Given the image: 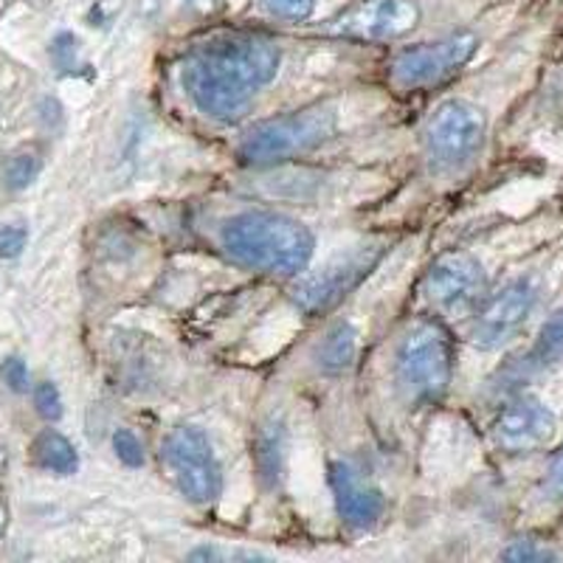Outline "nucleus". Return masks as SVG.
I'll return each instance as SVG.
<instances>
[{
  "label": "nucleus",
  "instance_id": "nucleus-2",
  "mask_svg": "<svg viewBox=\"0 0 563 563\" xmlns=\"http://www.w3.org/2000/svg\"><path fill=\"white\" fill-rule=\"evenodd\" d=\"M220 243L234 263L263 274H301L316 254L313 231L279 211H240L223 223Z\"/></svg>",
  "mask_w": 563,
  "mask_h": 563
},
{
  "label": "nucleus",
  "instance_id": "nucleus-13",
  "mask_svg": "<svg viewBox=\"0 0 563 563\" xmlns=\"http://www.w3.org/2000/svg\"><path fill=\"white\" fill-rule=\"evenodd\" d=\"M327 479H330L335 510H339L344 525L355 527V530H366V527L378 525L384 519V493L375 485H369L350 462H330Z\"/></svg>",
  "mask_w": 563,
  "mask_h": 563
},
{
  "label": "nucleus",
  "instance_id": "nucleus-4",
  "mask_svg": "<svg viewBox=\"0 0 563 563\" xmlns=\"http://www.w3.org/2000/svg\"><path fill=\"white\" fill-rule=\"evenodd\" d=\"M335 128H339V113L327 104H316V108L296 110V113L256 124L240 141L238 153L251 167H268V164H279V161L321 147L327 139H333Z\"/></svg>",
  "mask_w": 563,
  "mask_h": 563
},
{
  "label": "nucleus",
  "instance_id": "nucleus-1",
  "mask_svg": "<svg viewBox=\"0 0 563 563\" xmlns=\"http://www.w3.org/2000/svg\"><path fill=\"white\" fill-rule=\"evenodd\" d=\"M282 54L260 34L223 32L186 54L180 68L186 97L209 119L231 122L279 74Z\"/></svg>",
  "mask_w": 563,
  "mask_h": 563
},
{
  "label": "nucleus",
  "instance_id": "nucleus-7",
  "mask_svg": "<svg viewBox=\"0 0 563 563\" xmlns=\"http://www.w3.org/2000/svg\"><path fill=\"white\" fill-rule=\"evenodd\" d=\"M380 256H384V245H358V249L330 260L324 268L301 276L290 290L296 308H301L305 313L333 310L344 296H350L372 271L378 268Z\"/></svg>",
  "mask_w": 563,
  "mask_h": 563
},
{
  "label": "nucleus",
  "instance_id": "nucleus-21",
  "mask_svg": "<svg viewBox=\"0 0 563 563\" xmlns=\"http://www.w3.org/2000/svg\"><path fill=\"white\" fill-rule=\"evenodd\" d=\"M113 454L119 456V462L128 467L144 465V449H141V442L135 440L133 431H128V429L113 431Z\"/></svg>",
  "mask_w": 563,
  "mask_h": 563
},
{
  "label": "nucleus",
  "instance_id": "nucleus-15",
  "mask_svg": "<svg viewBox=\"0 0 563 563\" xmlns=\"http://www.w3.org/2000/svg\"><path fill=\"white\" fill-rule=\"evenodd\" d=\"M358 346L361 335L358 330H355V324H350V321H335V324L324 333V339L319 341L316 364H319L321 372L341 375V372L355 366V361H358Z\"/></svg>",
  "mask_w": 563,
  "mask_h": 563
},
{
  "label": "nucleus",
  "instance_id": "nucleus-14",
  "mask_svg": "<svg viewBox=\"0 0 563 563\" xmlns=\"http://www.w3.org/2000/svg\"><path fill=\"white\" fill-rule=\"evenodd\" d=\"M285 456H288V429L285 420L274 415L263 420L254 437V467L268 487H276L285 476Z\"/></svg>",
  "mask_w": 563,
  "mask_h": 563
},
{
  "label": "nucleus",
  "instance_id": "nucleus-19",
  "mask_svg": "<svg viewBox=\"0 0 563 563\" xmlns=\"http://www.w3.org/2000/svg\"><path fill=\"white\" fill-rule=\"evenodd\" d=\"M319 0H260V7L268 18L285 20V23H301L316 12Z\"/></svg>",
  "mask_w": 563,
  "mask_h": 563
},
{
  "label": "nucleus",
  "instance_id": "nucleus-20",
  "mask_svg": "<svg viewBox=\"0 0 563 563\" xmlns=\"http://www.w3.org/2000/svg\"><path fill=\"white\" fill-rule=\"evenodd\" d=\"M34 409H37V415L48 422H57L59 417H63V395H59L57 384L43 380V384L34 386Z\"/></svg>",
  "mask_w": 563,
  "mask_h": 563
},
{
  "label": "nucleus",
  "instance_id": "nucleus-6",
  "mask_svg": "<svg viewBox=\"0 0 563 563\" xmlns=\"http://www.w3.org/2000/svg\"><path fill=\"white\" fill-rule=\"evenodd\" d=\"M161 460L180 496L192 505H211L223 493V467H220L209 434L192 422H180L161 445Z\"/></svg>",
  "mask_w": 563,
  "mask_h": 563
},
{
  "label": "nucleus",
  "instance_id": "nucleus-18",
  "mask_svg": "<svg viewBox=\"0 0 563 563\" xmlns=\"http://www.w3.org/2000/svg\"><path fill=\"white\" fill-rule=\"evenodd\" d=\"M40 175V158L32 153H18L7 161V169H3V180H7V189L12 192H23L37 180Z\"/></svg>",
  "mask_w": 563,
  "mask_h": 563
},
{
  "label": "nucleus",
  "instance_id": "nucleus-16",
  "mask_svg": "<svg viewBox=\"0 0 563 563\" xmlns=\"http://www.w3.org/2000/svg\"><path fill=\"white\" fill-rule=\"evenodd\" d=\"M32 451L37 465L45 467V471H52V474L74 476L79 471L77 449H74V442H70L68 437L59 434V431L45 429L43 434L34 440Z\"/></svg>",
  "mask_w": 563,
  "mask_h": 563
},
{
  "label": "nucleus",
  "instance_id": "nucleus-22",
  "mask_svg": "<svg viewBox=\"0 0 563 563\" xmlns=\"http://www.w3.org/2000/svg\"><path fill=\"white\" fill-rule=\"evenodd\" d=\"M48 54H52L54 65H57L59 70H70L79 59V40L74 37L70 32H59L57 37L52 40V48H48Z\"/></svg>",
  "mask_w": 563,
  "mask_h": 563
},
{
  "label": "nucleus",
  "instance_id": "nucleus-10",
  "mask_svg": "<svg viewBox=\"0 0 563 563\" xmlns=\"http://www.w3.org/2000/svg\"><path fill=\"white\" fill-rule=\"evenodd\" d=\"M422 294L440 313H474L479 308V301L487 296L485 265L474 254H465V251L442 254L426 274Z\"/></svg>",
  "mask_w": 563,
  "mask_h": 563
},
{
  "label": "nucleus",
  "instance_id": "nucleus-17",
  "mask_svg": "<svg viewBox=\"0 0 563 563\" xmlns=\"http://www.w3.org/2000/svg\"><path fill=\"white\" fill-rule=\"evenodd\" d=\"M530 358L536 366H550L563 361V308L555 310L544 321L541 333H538L536 346H532Z\"/></svg>",
  "mask_w": 563,
  "mask_h": 563
},
{
  "label": "nucleus",
  "instance_id": "nucleus-8",
  "mask_svg": "<svg viewBox=\"0 0 563 563\" xmlns=\"http://www.w3.org/2000/svg\"><path fill=\"white\" fill-rule=\"evenodd\" d=\"M538 305V285L530 276H516L505 282L499 290L487 294L474 310V327L471 339L479 350L490 352L505 346L519 335L521 327L532 316Z\"/></svg>",
  "mask_w": 563,
  "mask_h": 563
},
{
  "label": "nucleus",
  "instance_id": "nucleus-11",
  "mask_svg": "<svg viewBox=\"0 0 563 563\" xmlns=\"http://www.w3.org/2000/svg\"><path fill=\"white\" fill-rule=\"evenodd\" d=\"M417 23V0H355L327 23V32L350 40H400L415 32Z\"/></svg>",
  "mask_w": 563,
  "mask_h": 563
},
{
  "label": "nucleus",
  "instance_id": "nucleus-12",
  "mask_svg": "<svg viewBox=\"0 0 563 563\" xmlns=\"http://www.w3.org/2000/svg\"><path fill=\"white\" fill-rule=\"evenodd\" d=\"M558 420L538 397H516L499 411L493 422V437L496 445L507 454H530V451L544 449L555 437Z\"/></svg>",
  "mask_w": 563,
  "mask_h": 563
},
{
  "label": "nucleus",
  "instance_id": "nucleus-24",
  "mask_svg": "<svg viewBox=\"0 0 563 563\" xmlns=\"http://www.w3.org/2000/svg\"><path fill=\"white\" fill-rule=\"evenodd\" d=\"M0 378H3V384L9 386L12 391H26L29 389V366L26 361L18 358V355H9V358H3V364H0Z\"/></svg>",
  "mask_w": 563,
  "mask_h": 563
},
{
  "label": "nucleus",
  "instance_id": "nucleus-26",
  "mask_svg": "<svg viewBox=\"0 0 563 563\" xmlns=\"http://www.w3.org/2000/svg\"><path fill=\"white\" fill-rule=\"evenodd\" d=\"M544 487L552 499H563V445L555 451V454H552L550 465H547Z\"/></svg>",
  "mask_w": 563,
  "mask_h": 563
},
{
  "label": "nucleus",
  "instance_id": "nucleus-5",
  "mask_svg": "<svg viewBox=\"0 0 563 563\" xmlns=\"http://www.w3.org/2000/svg\"><path fill=\"white\" fill-rule=\"evenodd\" d=\"M487 115L479 104L467 99H445L429 115L422 130V147L431 169L437 173H460L474 164L485 147Z\"/></svg>",
  "mask_w": 563,
  "mask_h": 563
},
{
  "label": "nucleus",
  "instance_id": "nucleus-25",
  "mask_svg": "<svg viewBox=\"0 0 563 563\" xmlns=\"http://www.w3.org/2000/svg\"><path fill=\"white\" fill-rule=\"evenodd\" d=\"M501 558L512 563H532V561H550L552 552L544 550V547H538L536 541H512V544L501 552Z\"/></svg>",
  "mask_w": 563,
  "mask_h": 563
},
{
  "label": "nucleus",
  "instance_id": "nucleus-23",
  "mask_svg": "<svg viewBox=\"0 0 563 563\" xmlns=\"http://www.w3.org/2000/svg\"><path fill=\"white\" fill-rule=\"evenodd\" d=\"M29 243L26 225H0V260H18Z\"/></svg>",
  "mask_w": 563,
  "mask_h": 563
},
{
  "label": "nucleus",
  "instance_id": "nucleus-3",
  "mask_svg": "<svg viewBox=\"0 0 563 563\" xmlns=\"http://www.w3.org/2000/svg\"><path fill=\"white\" fill-rule=\"evenodd\" d=\"M395 375L415 404H437L454 378V341L434 319H417L406 327L395 350Z\"/></svg>",
  "mask_w": 563,
  "mask_h": 563
},
{
  "label": "nucleus",
  "instance_id": "nucleus-9",
  "mask_svg": "<svg viewBox=\"0 0 563 563\" xmlns=\"http://www.w3.org/2000/svg\"><path fill=\"white\" fill-rule=\"evenodd\" d=\"M476 48L479 37L474 32H456L434 43L411 45L391 59V79L400 88H431L465 68Z\"/></svg>",
  "mask_w": 563,
  "mask_h": 563
}]
</instances>
